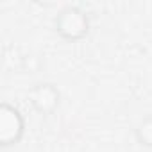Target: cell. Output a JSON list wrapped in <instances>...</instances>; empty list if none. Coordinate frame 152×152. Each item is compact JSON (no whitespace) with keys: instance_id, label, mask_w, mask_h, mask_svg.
Wrapping results in <instances>:
<instances>
[{"instance_id":"cell-1","label":"cell","mask_w":152,"mask_h":152,"mask_svg":"<svg viewBox=\"0 0 152 152\" xmlns=\"http://www.w3.org/2000/svg\"><path fill=\"white\" fill-rule=\"evenodd\" d=\"M56 31L66 41H79L90 32V18L83 9L68 6L56 16Z\"/></svg>"},{"instance_id":"cell-2","label":"cell","mask_w":152,"mask_h":152,"mask_svg":"<svg viewBox=\"0 0 152 152\" xmlns=\"http://www.w3.org/2000/svg\"><path fill=\"white\" fill-rule=\"evenodd\" d=\"M25 131V120L20 109L11 104L0 106V145L9 147L16 145Z\"/></svg>"},{"instance_id":"cell-3","label":"cell","mask_w":152,"mask_h":152,"mask_svg":"<svg viewBox=\"0 0 152 152\" xmlns=\"http://www.w3.org/2000/svg\"><path fill=\"white\" fill-rule=\"evenodd\" d=\"M29 102H31V106H32V109L36 113H39V115H50L59 106V91L50 83L36 84L29 91Z\"/></svg>"},{"instance_id":"cell-4","label":"cell","mask_w":152,"mask_h":152,"mask_svg":"<svg viewBox=\"0 0 152 152\" xmlns=\"http://www.w3.org/2000/svg\"><path fill=\"white\" fill-rule=\"evenodd\" d=\"M136 138L141 145L152 147V116L143 118L140 125L136 127Z\"/></svg>"}]
</instances>
